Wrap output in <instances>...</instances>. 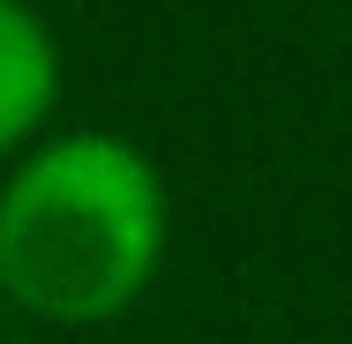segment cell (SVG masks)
<instances>
[{
    "instance_id": "obj_1",
    "label": "cell",
    "mask_w": 352,
    "mask_h": 344,
    "mask_svg": "<svg viewBox=\"0 0 352 344\" xmlns=\"http://www.w3.org/2000/svg\"><path fill=\"white\" fill-rule=\"evenodd\" d=\"M157 172L120 135H75L45 150L0 203V277L53 322H98L128 307L157 262Z\"/></svg>"
},
{
    "instance_id": "obj_2",
    "label": "cell",
    "mask_w": 352,
    "mask_h": 344,
    "mask_svg": "<svg viewBox=\"0 0 352 344\" xmlns=\"http://www.w3.org/2000/svg\"><path fill=\"white\" fill-rule=\"evenodd\" d=\"M53 38L38 30V15L0 0V142H15L53 105Z\"/></svg>"
}]
</instances>
